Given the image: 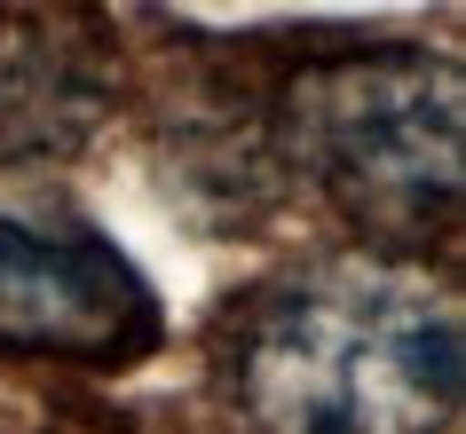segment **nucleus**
<instances>
[{
  "label": "nucleus",
  "instance_id": "f257e3e1",
  "mask_svg": "<svg viewBox=\"0 0 466 434\" xmlns=\"http://www.w3.org/2000/svg\"><path fill=\"white\" fill-rule=\"evenodd\" d=\"M229 379L261 434H442L466 379L459 300L380 253L293 268L246 308Z\"/></svg>",
  "mask_w": 466,
  "mask_h": 434
},
{
  "label": "nucleus",
  "instance_id": "f03ea898",
  "mask_svg": "<svg viewBox=\"0 0 466 434\" xmlns=\"http://www.w3.org/2000/svg\"><path fill=\"white\" fill-rule=\"evenodd\" d=\"M293 167L371 237L419 245L459 214L466 79L442 56H348L300 72L277 103Z\"/></svg>",
  "mask_w": 466,
  "mask_h": 434
},
{
  "label": "nucleus",
  "instance_id": "7ed1b4c3",
  "mask_svg": "<svg viewBox=\"0 0 466 434\" xmlns=\"http://www.w3.org/2000/svg\"><path fill=\"white\" fill-rule=\"evenodd\" d=\"M158 300L119 245L79 214L0 206V348L32 356H135Z\"/></svg>",
  "mask_w": 466,
  "mask_h": 434
},
{
  "label": "nucleus",
  "instance_id": "20e7f679",
  "mask_svg": "<svg viewBox=\"0 0 466 434\" xmlns=\"http://www.w3.org/2000/svg\"><path fill=\"white\" fill-rule=\"evenodd\" d=\"M103 87L87 56H64L48 32H8L0 40V158H56L96 135Z\"/></svg>",
  "mask_w": 466,
  "mask_h": 434
}]
</instances>
